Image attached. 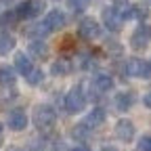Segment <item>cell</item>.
<instances>
[{
	"mask_svg": "<svg viewBox=\"0 0 151 151\" xmlns=\"http://www.w3.org/2000/svg\"><path fill=\"white\" fill-rule=\"evenodd\" d=\"M32 120H34V124H36V128H38V130L46 132V130H50V128L55 126L57 113H55V109H52L50 105H38V107L34 109Z\"/></svg>",
	"mask_w": 151,
	"mask_h": 151,
	"instance_id": "obj_1",
	"label": "cell"
},
{
	"mask_svg": "<svg viewBox=\"0 0 151 151\" xmlns=\"http://www.w3.org/2000/svg\"><path fill=\"white\" fill-rule=\"evenodd\" d=\"M65 25V15H63V11H50L44 19H42V23L36 27V34H42V36H46V34H50V32H57V29H61Z\"/></svg>",
	"mask_w": 151,
	"mask_h": 151,
	"instance_id": "obj_2",
	"label": "cell"
},
{
	"mask_svg": "<svg viewBox=\"0 0 151 151\" xmlns=\"http://www.w3.org/2000/svg\"><path fill=\"white\" fill-rule=\"evenodd\" d=\"M124 19H128V9L111 6V9L103 11V21H105V27L109 32H120L124 25Z\"/></svg>",
	"mask_w": 151,
	"mask_h": 151,
	"instance_id": "obj_3",
	"label": "cell"
},
{
	"mask_svg": "<svg viewBox=\"0 0 151 151\" xmlns=\"http://www.w3.org/2000/svg\"><path fill=\"white\" fill-rule=\"evenodd\" d=\"M86 105V94L80 86H73L67 94H65V109L69 113H80Z\"/></svg>",
	"mask_w": 151,
	"mask_h": 151,
	"instance_id": "obj_4",
	"label": "cell"
},
{
	"mask_svg": "<svg viewBox=\"0 0 151 151\" xmlns=\"http://www.w3.org/2000/svg\"><path fill=\"white\" fill-rule=\"evenodd\" d=\"M149 42H151V27L147 23L137 25V29L132 32V36H130V46L134 50H143V48H147Z\"/></svg>",
	"mask_w": 151,
	"mask_h": 151,
	"instance_id": "obj_5",
	"label": "cell"
},
{
	"mask_svg": "<svg viewBox=\"0 0 151 151\" xmlns=\"http://www.w3.org/2000/svg\"><path fill=\"white\" fill-rule=\"evenodd\" d=\"M15 11H17L19 19H36L44 11V2L42 0H25V2H21Z\"/></svg>",
	"mask_w": 151,
	"mask_h": 151,
	"instance_id": "obj_6",
	"label": "cell"
},
{
	"mask_svg": "<svg viewBox=\"0 0 151 151\" xmlns=\"http://www.w3.org/2000/svg\"><path fill=\"white\" fill-rule=\"evenodd\" d=\"M126 73L132 78H147L151 73V63L143 61V59H128L126 61Z\"/></svg>",
	"mask_w": 151,
	"mask_h": 151,
	"instance_id": "obj_7",
	"label": "cell"
},
{
	"mask_svg": "<svg viewBox=\"0 0 151 151\" xmlns=\"http://www.w3.org/2000/svg\"><path fill=\"white\" fill-rule=\"evenodd\" d=\"M78 34L84 40H94V38L101 36V25L94 19H82L80 25H78Z\"/></svg>",
	"mask_w": 151,
	"mask_h": 151,
	"instance_id": "obj_8",
	"label": "cell"
},
{
	"mask_svg": "<svg viewBox=\"0 0 151 151\" xmlns=\"http://www.w3.org/2000/svg\"><path fill=\"white\" fill-rule=\"evenodd\" d=\"M15 69H17L19 73H21L23 78H27V76H29L36 67H34L32 59H29V57H27L25 52H17V55H15Z\"/></svg>",
	"mask_w": 151,
	"mask_h": 151,
	"instance_id": "obj_9",
	"label": "cell"
},
{
	"mask_svg": "<svg viewBox=\"0 0 151 151\" xmlns=\"http://www.w3.org/2000/svg\"><path fill=\"white\" fill-rule=\"evenodd\" d=\"M116 137L124 143H130L132 137H134V124L130 120H120L118 126H116Z\"/></svg>",
	"mask_w": 151,
	"mask_h": 151,
	"instance_id": "obj_10",
	"label": "cell"
},
{
	"mask_svg": "<svg viewBox=\"0 0 151 151\" xmlns=\"http://www.w3.org/2000/svg\"><path fill=\"white\" fill-rule=\"evenodd\" d=\"M27 126V116H25V111L21 109H15L9 113V128L11 130H23Z\"/></svg>",
	"mask_w": 151,
	"mask_h": 151,
	"instance_id": "obj_11",
	"label": "cell"
},
{
	"mask_svg": "<svg viewBox=\"0 0 151 151\" xmlns=\"http://www.w3.org/2000/svg\"><path fill=\"white\" fill-rule=\"evenodd\" d=\"M105 122V111L101 109V107H97V109H92L88 116H86V120H84V124L88 126V128H94V126H101Z\"/></svg>",
	"mask_w": 151,
	"mask_h": 151,
	"instance_id": "obj_12",
	"label": "cell"
},
{
	"mask_svg": "<svg viewBox=\"0 0 151 151\" xmlns=\"http://www.w3.org/2000/svg\"><path fill=\"white\" fill-rule=\"evenodd\" d=\"M92 86H94V90L97 92H107V90H111V86H113V80L109 78V76H97V78L92 80Z\"/></svg>",
	"mask_w": 151,
	"mask_h": 151,
	"instance_id": "obj_13",
	"label": "cell"
},
{
	"mask_svg": "<svg viewBox=\"0 0 151 151\" xmlns=\"http://www.w3.org/2000/svg\"><path fill=\"white\" fill-rule=\"evenodd\" d=\"M113 103H116V107L120 111H128L132 107V94L130 92H118L116 99H113Z\"/></svg>",
	"mask_w": 151,
	"mask_h": 151,
	"instance_id": "obj_14",
	"label": "cell"
},
{
	"mask_svg": "<svg viewBox=\"0 0 151 151\" xmlns=\"http://www.w3.org/2000/svg\"><path fill=\"white\" fill-rule=\"evenodd\" d=\"M15 48V38L9 34H0V55H9Z\"/></svg>",
	"mask_w": 151,
	"mask_h": 151,
	"instance_id": "obj_15",
	"label": "cell"
},
{
	"mask_svg": "<svg viewBox=\"0 0 151 151\" xmlns=\"http://www.w3.org/2000/svg\"><path fill=\"white\" fill-rule=\"evenodd\" d=\"M13 84H15L13 67H0V86H13Z\"/></svg>",
	"mask_w": 151,
	"mask_h": 151,
	"instance_id": "obj_16",
	"label": "cell"
},
{
	"mask_svg": "<svg viewBox=\"0 0 151 151\" xmlns=\"http://www.w3.org/2000/svg\"><path fill=\"white\" fill-rule=\"evenodd\" d=\"M29 52L36 59H44L46 57V44L40 42V40H34V42H29Z\"/></svg>",
	"mask_w": 151,
	"mask_h": 151,
	"instance_id": "obj_17",
	"label": "cell"
},
{
	"mask_svg": "<svg viewBox=\"0 0 151 151\" xmlns=\"http://www.w3.org/2000/svg\"><path fill=\"white\" fill-rule=\"evenodd\" d=\"M69 67H71V65H69V61L59 59V61H55V63H52V67H50V69H52V73H55V76H65V73L69 71Z\"/></svg>",
	"mask_w": 151,
	"mask_h": 151,
	"instance_id": "obj_18",
	"label": "cell"
},
{
	"mask_svg": "<svg viewBox=\"0 0 151 151\" xmlns=\"http://www.w3.org/2000/svg\"><path fill=\"white\" fill-rule=\"evenodd\" d=\"M88 4H90V0H67V6H69L73 13H82V11H86Z\"/></svg>",
	"mask_w": 151,
	"mask_h": 151,
	"instance_id": "obj_19",
	"label": "cell"
},
{
	"mask_svg": "<svg viewBox=\"0 0 151 151\" xmlns=\"http://www.w3.org/2000/svg\"><path fill=\"white\" fill-rule=\"evenodd\" d=\"M17 19H19L17 11H9V13L2 15V19H0V25H15V23H17Z\"/></svg>",
	"mask_w": 151,
	"mask_h": 151,
	"instance_id": "obj_20",
	"label": "cell"
},
{
	"mask_svg": "<svg viewBox=\"0 0 151 151\" xmlns=\"http://www.w3.org/2000/svg\"><path fill=\"white\" fill-rule=\"evenodd\" d=\"M88 130H90V128H88V126H86V124L82 122V124H78V126L73 128V132H71V134H73L76 139H86V134H88Z\"/></svg>",
	"mask_w": 151,
	"mask_h": 151,
	"instance_id": "obj_21",
	"label": "cell"
},
{
	"mask_svg": "<svg viewBox=\"0 0 151 151\" xmlns=\"http://www.w3.org/2000/svg\"><path fill=\"white\" fill-rule=\"evenodd\" d=\"M25 80H27L29 84H38V82H40V80H42V71H40V69H38V67H36V69H34V71H32V73L27 76V78H25Z\"/></svg>",
	"mask_w": 151,
	"mask_h": 151,
	"instance_id": "obj_22",
	"label": "cell"
},
{
	"mask_svg": "<svg viewBox=\"0 0 151 151\" xmlns=\"http://www.w3.org/2000/svg\"><path fill=\"white\" fill-rule=\"evenodd\" d=\"M139 151H151V134H147L139 141Z\"/></svg>",
	"mask_w": 151,
	"mask_h": 151,
	"instance_id": "obj_23",
	"label": "cell"
},
{
	"mask_svg": "<svg viewBox=\"0 0 151 151\" xmlns=\"http://www.w3.org/2000/svg\"><path fill=\"white\" fill-rule=\"evenodd\" d=\"M143 105H145L147 109H151V92H147L145 97H143Z\"/></svg>",
	"mask_w": 151,
	"mask_h": 151,
	"instance_id": "obj_24",
	"label": "cell"
},
{
	"mask_svg": "<svg viewBox=\"0 0 151 151\" xmlns=\"http://www.w3.org/2000/svg\"><path fill=\"white\" fill-rule=\"evenodd\" d=\"M71 151H90L88 147H84V145H78V147H73Z\"/></svg>",
	"mask_w": 151,
	"mask_h": 151,
	"instance_id": "obj_25",
	"label": "cell"
},
{
	"mask_svg": "<svg viewBox=\"0 0 151 151\" xmlns=\"http://www.w3.org/2000/svg\"><path fill=\"white\" fill-rule=\"evenodd\" d=\"M101 151H116V149H111V147H103Z\"/></svg>",
	"mask_w": 151,
	"mask_h": 151,
	"instance_id": "obj_26",
	"label": "cell"
},
{
	"mask_svg": "<svg viewBox=\"0 0 151 151\" xmlns=\"http://www.w3.org/2000/svg\"><path fill=\"white\" fill-rule=\"evenodd\" d=\"M0 2H13V0H0Z\"/></svg>",
	"mask_w": 151,
	"mask_h": 151,
	"instance_id": "obj_27",
	"label": "cell"
},
{
	"mask_svg": "<svg viewBox=\"0 0 151 151\" xmlns=\"http://www.w3.org/2000/svg\"><path fill=\"white\" fill-rule=\"evenodd\" d=\"M113 2H124V0H113Z\"/></svg>",
	"mask_w": 151,
	"mask_h": 151,
	"instance_id": "obj_28",
	"label": "cell"
},
{
	"mask_svg": "<svg viewBox=\"0 0 151 151\" xmlns=\"http://www.w3.org/2000/svg\"><path fill=\"white\" fill-rule=\"evenodd\" d=\"M0 132H2V124H0Z\"/></svg>",
	"mask_w": 151,
	"mask_h": 151,
	"instance_id": "obj_29",
	"label": "cell"
}]
</instances>
